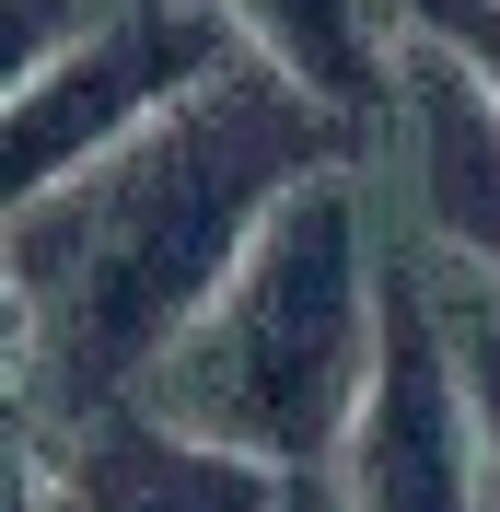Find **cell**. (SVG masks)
<instances>
[{"instance_id":"1","label":"cell","mask_w":500,"mask_h":512,"mask_svg":"<svg viewBox=\"0 0 500 512\" xmlns=\"http://www.w3.org/2000/svg\"><path fill=\"white\" fill-rule=\"evenodd\" d=\"M338 152L349 128L314 117L291 82L221 70L152 140H128L94 187L12 210V268H35L59 245V384L70 396L152 384L187 350V326L233 291L256 233L280 222V198L338 175Z\"/></svg>"},{"instance_id":"2","label":"cell","mask_w":500,"mask_h":512,"mask_svg":"<svg viewBox=\"0 0 500 512\" xmlns=\"http://www.w3.org/2000/svg\"><path fill=\"white\" fill-rule=\"evenodd\" d=\"M373 350H384V268L361 256V198L349 175H314L303 198H280L233 291L187 326V350L152 373V419L221 454H256L280 478H314L361 431Z\"/></svg>"},{"instance_id":"3","label":"cell","mask_w":500,"mask_h":512,"mask_svg":"<svg viewBox=\"0 0 500 512\" xmlns=\"http://www.w3.org/2000/svg\"><path fill=\"white\" fill-rule=\"evenodd\" d=\"M245 35L221 12H128L105 35H70L47 70L12 82V210H47V198L94 187L128 140H152L187 94H210Z\"/></svg>"},{"instance_id":"4","label":"cell","mask_w":500,"mask_h":512,"mask_svg":"<svg viewBox=\"0 0 500 512\" xmlns=\"http://www.w3.org/2000/svg\"><path fill=\"white\" fill-rule=\"evenodd\" d=\"M349 512H500L466 350L431 315V291L396 268H384V350L361 384V431H349Z\"/></svg>"},{"instance_id":"5","label":"cell","mask_w":500,"mask_h":512,"mask_svg":"<svg viewBox=\"0 0 500 512\" xmlns=\"http://www.w3.org/2000/svg\"><path fill=\"white\" fill-rule=\"evenodd\" d=\"M221 24L245 35V59L268 82L314 105V117H338L349 140H373L384 117L407 105V47H396V0H210Z\"/></svg>"},{"instance_id":"6","label":"cell","mask_w":500,"mask_h":512,"mask_svg":"<svg viewBox=\"0 0 500 512\" xmlns=\"http://www.w3.org/2000/svg\"><path fill=\"white\" fill-rule=\"evenodd\" d=\"M396 128H407V175H419L431 233L500 280V105L477 94L454 59L407 47V105H396Z\"/></svg>"},{"instance_id":"7","label":"cell","mask_w":500,"mask_h":512,"mask_svg":"<svg viewBox=\"0 0 500 512\" xmlns=\"http://www.w3.org/2000/svg\"><path fill=\"white\" fill-rule=\"evenodd\" d=\"M82 501L94 512H291V478L256 454H221L175 419H117L82 454Z\"/></svg>"},{"instance_id":"8","label":"cell","mask_w":500,"mask_h":512,"mask_svg":"<svg viewBox=\"0 0 500 512\" xmlns=\"http://www.w3.org/2000/svg\"><path fill=\"white\" fill-rule=\"evenodd\" d=\"M396 24L419 35L431 59H454L477 94L500 105V0H396Z\"/></svg>"},{"instance_id":"9","label":"cell","mask_w":500,"mask_h":512,"mask_svg":"<svg viewBox=\"0 0 500 512\" xmlns=\"http://www.w3.org/2000/svg\"><path fill=\"white\" fill-rule=\"evenodd\" d=\"M466 350V396H477V443H489V489H500V315H466L454 326Z\"/></svg>"}]
</instances>
